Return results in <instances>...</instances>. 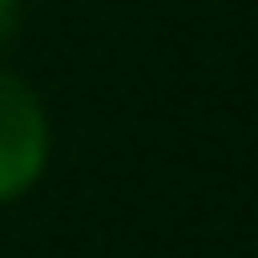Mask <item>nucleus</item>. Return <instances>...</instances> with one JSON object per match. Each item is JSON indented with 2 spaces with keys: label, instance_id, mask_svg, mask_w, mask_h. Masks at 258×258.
Segmentation results:
<instances>
[{
  "label": "nucleus",
  "instance_id": "f257e3e1",
  "mask_svg": "<svg viewBox=\"0 0 258 258\" xmlns=\"http://www.w3.org/2000/svg\"><path fill=\"white\" fill-rule=\"evenodd\" d=\"M48 158H53L48 105L21 74L0 69V206L21 201L48 174Z\"/></svg>",
  "mask_w": 258,
  "mask_h": 258
},
{
  "label": "nucleus",
  "instance_id": "f03ea898",
  "mask_svg": "<svg viewBox=\"0 0 258 258\" xmlns=\"http://www.w3.org/2000/svg\"><path fill=\"white\" fill-rule=\"evenodd\" d=\"M21 6H27V0H0V48H6L11 32L21 27Z\"/></svg>",
  "mask_w": 258,
  "mask_h": 258
}]
</instances>
